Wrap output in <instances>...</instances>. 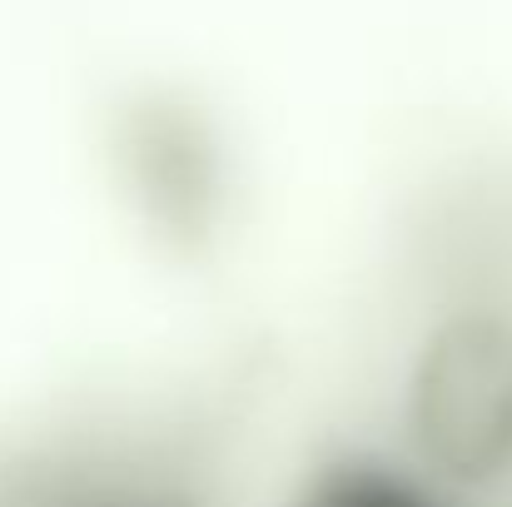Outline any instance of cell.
<instances>
[{
    "instance_id": "6da1fadb",
    "label": "cell",
    "mask_w": 512,
    "mask_h": 507,
    "mask_svg": "<svg viewBox=\"0 0 512 507\" xmlns=\"http://www.w3.org/2000/svg\"><path fill=\"white\" fill-rule=\"evenodd\" d=\"M0 507H234L209 453L170 428H80L10 458Z\"/></svg>"
},
{
    "instance_id": "7a4b0ae2",
    "label": "cell",
    "mask_w": 512,
    "mask_h": 507,
    "mask_svg": "<svg viewBox=\"0 0 512 507\" xmlns=\"http://www.w3.org/2000/svg\"><path fill=\"white\" fill-rule=\"evenodd\" d=\"M284 507H453L403 453L373 448L329 463Z\"/></svg>"
}]
</instances>
